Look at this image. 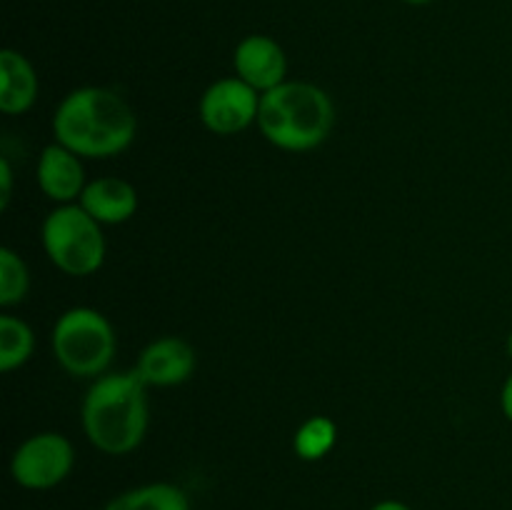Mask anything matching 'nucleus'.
<instances>
[{
  "instance_id": "obj_18",
  "label": "nucleus",
  "mask_w": 512,
  "mask_h": 510,
  "mask_svg": "<svg viewBox=\"0 0 512 510\" xmlns=\"http://www.w3.org/2000/svg\"><path fill=\"white\" fill-rule=\"evenodd\" d=\"M500 405H503L505 418L512 423V373L508 375V380H505V385H503V393H500Z\"/></svg>"
},
{
  "instance_id": "obj_9",
  "label": "nucleus",
  "mask_w": 512,
  "mask_h": 510,
  "mask_svg": "<svg viewBox=\"0 0 512 510\" xmlns=\"http://www.w3.org/2000/svg\"><path fill=\"white\" fill-rule=\"evenodd\" d=\"M235 75L258 90L260 95L285 83L288 58L285 50L268 35H248L240 40L233 55Z\"/></svg>"
},
{
  "instance_id": "obj_5",
  "label": "nucleus",
  "mask_w": 512,
  "mask_h": 510,
  "mask_svg": "<svg viewBox=\"0 0 512 510\" xmlns=\"http://www.w3.org/2000/svg\"><path fill=\"white\" fill-rule=\"evenodd\" d=\"M40 240L50 263L73 278L93 275L105 260L103 225L80 203L58 205L50 210L43 220Z\"/></svg>"
},
{
  "instance_id": "obj_21",
  "label": "nucleus",
  "mask_w": 512,
  "mask_h": 510,
  "mask_svg": "<svg viewBox=\"0 0 512 510\" xmlns=\"http://www.w3.org/2000/svg\"><path fill=\"white\" fill-rule=\"evenodd\" d=\"M508 353H510V358H512V330H510V338H508Z\"/></svg>"
},
{
  "instance_id": "obj_3",
  "label": "nucleus",
  "mask_w": 512,
  "mask_h": 510,
  "mask_svg": "<svg viewBox=\"0 0 512 510\" xmlns=\"http://www.w3.org/2000/svg\"><path fill=\"white\" fill-rule=\"evenodd\" d=\"M335 125L330 95L313 83L285 80L260 95L258 128L268 143L290 153H305L325 143Z\"/></svg>"
},
{
  "instance_id": "obj_20",
  "label": "nucleus",
  "mask_w": 512,
  "mask_h": 510,
  "mask_svg": "<svg viewBox=\"0 0 512 510\" xmlns=\"http://www.w3.org/2000/svg\"><path fill=\"white\" fill-rule=\"evenodd\" d=\"M405 3H410V5H425V3H433V0H405Z\"/></svg>"
},
{
  "instance_id": "obj_19",
  "label": "nucleus",
  "mask_w": 512,
  "mask_h": 510,
  "mask_svg": "<svg viewBox=\"0 0 512 510\" xmlns=\"http://www.w3.org/2000/svg\"><path fill=\"white\" fill-rule=\"evenodd\" d=\"M370 510H410V508L405 503H400V500H380V503H375Z\"/></svg>"
},
{
  "instance_id": "obj_15",
  "label": "nucleus",
  "mask_w": 512,
  "mask_h": 510,
  "mask_svg": "<svg viewBox=\"0 0 512 510\" xmlns=\"http://www.w3.org/2000/svg\"><path fill=\"white\" fill-rule=\"evenodd\" d=\"M335 440H338V425L325 415H313L295 430L293 450L300 460L313 463L335 448Z\"/></svg>"
},
{
  "instance_id": "obj_1",
  "label": "nucleus",
  "mask_w": 512,
  "mask_h": 510,
  "mask_svg": "<svg viewBox=\"0 0 512 510\" xmlns=\"http://www.w3.org/2000/svg\"><path fill=\"white\" fill-rule=\"evenodd\" d=\"M138 118L128 100L103 85L75 88L53 115V138L80 158H113L130 148Z\"/></svg>"
},
{
  "instance_id": "obj_8",
  "label": "nucleus",
  "mask_w": 512,
  "mask_h": 510,
  "mask_svg": "<svg viewBox=\"0 0 512 510\" xmlns=\"http://www.w3.org/2000/svg\"><path fill=\"white\" fill-rule=\"evenodd\" d=\"M195 365H198V355L193 345L175 335H165L145 345L135 363V373L148 388H173L190 380Z\"/></svg>"
},
{
  "instance_id": "obj_6",
  "label": "nucleus",
  "mask_w": 512,
  "mask_h": 510,
  "mask_svg": "<svg viewBox=\"0 0 512 510\" xmlns=\"http://www.w3.org/2000/svg\"><path fill=\"white\" fill-rule=\"evenodd\" d=\"M75 465V450L65 435L35 433L15 448L10 475L25 490H50L63 483Z\"/></svg>"
},
{
  "instance_id": "obj_4",
  "label": "nucleus",
  "mask_w": 512,
  "mask_h": 510,
  "mask_svg": "<svg viewBox=\"0 0 512 510\" xmlns=\"http://www.w3.org/2000/svg\"><path fill=\"white\" fill-rule=\"evenodd\" d=\"M53 355L73 378H100L115 355V330L95 308H70L55 320Z\"/></svg>"
},
{
  "instance_id": "obj_14",
  "label": "nucleus",
  "mask_w": 512,
  "mask_h": 510,
  "mask_svg": "<svg viewBox=\"0 0 512 510\" xmlns=\"http://www.w3.org/2000/svg\"><path fill=\"white\" fill-rule=\"evenodd\" d=\"M33 348L35 338L30 325L15 315H0V370L10 373L25 365L33 355Z\"/></svg>"
},
{
  "instance_id": "obj_16",
  "label": "nucleus",
  "mask_w": 512,
  "mask_h": 510,
  "mask_svg": "<svg viewBox=\"0 0 512 510\" xmlns=\"http://www.w3.org/2000/svg\"><path fill=\"white\" fill-rule=\"evenodd\" d=\"M30 288V275L23 258L13 248L0 250V305L13 308L23 303Z\"/></svg>"
},
{
  "instance_id": "obj_2",
  "label": "nucleus",
  "mask_w": 512,
  "mask_h": 510,
  "mask_svg": "<svg viewBox=\"0 0 512 510\" xmlns=\"http://www.w3.org/2000/svg\"><path fill=\"white\" fill-rule=\"evenodd\" d=\"M148 385L135 370L105 373L85 393L83 430L105 455H128L148 433Z\"/></svg>"
},
{
  "instance_id": "obj_13",
  "label": "nucleus",
  "mask_w": 512,
  "mask_h": 510,
  "mask_svg": "<svg viewBox=\"0 0 512 510\" xmlns=\"http://www.w3.org/2000/svg\"><path fill=\"white\" fill-rule=\"evenodd\" d=\"M103 510H190V500L178 485L148 483L115 495Z\"/></svg>"
},
{
  "instance_id": "obj_17",
  "label": "nucleus",
  "mask_w": 512,
  "mask_h": 510,
  "mask_svg": "<svg viewBox=\"0 0 512 510\" xmlns=\"http://www.w3.org/2000/svg\"><path fill=\"white\" fill-rule=\"evenodd\" d=\"M13 198V168L8 158H0V208H8Z\"/></svg>"
},
{
  "instance_id": "obj_7",
  "label": "nucleus",
  "mask_w": 512,
  "mask_h": 510,
  "mask_svg": "<svg viewBox=\"0 0 512 510\" xmlns=\"http://www.w3.org/2000/svg\"><path fill=\"white\" fill-rule=\"evenodd\" d=\"M260 93L245 80L220 78L200 98V120L215 135H238L258 123Z\"/></svg>"
},
{
  "instance_id": "obj_11",
  "label": "nucleus",
  "mask_w": 512,
  "mask_h": 510,
  "mask_svg": "<svg viewBox=\"0 0 512 510\" xmlns=\"http://www.w3.org/2000/svg\"><path fill=\"white\" fill-rule=\"evenodd\" d=\"M100 225H120L128 223L138 213V190L123 178H95L85 185L83 195L78 200Z\"/></svg>"
},
{
  "instance_id": "obj_12",
  "label": "nucleus",
  "mask_w": 512,
  "mask_h": 510,
  "mask_svg": "<svg viewBox=\"0 0 512 510\" xmlns=\"http://www.w3.org/2000/svg\"><path fill=\"white\" fill-rule=\"evenodd\" d=\"M38 98V75L30 60L13 48L0 53V110L23 115Z\"/></svg>"
},
{
  "instance_id": "obj_10",
  "label": "nucleus",
  "mask_w": 512,
  "mask_h": 510,
  "mask_svg": "<svg viewBox=\"0 0 512 510\" xmlns=\"http://www.w3.org/2000/svg\"><path fill=\"white\" fill-rule=\"evenodd\" d=\"M38 185L58 205L75 203L88 185L83 158L60 143L48 145L38 160Z\"/></svg>"
}]
</instances>
